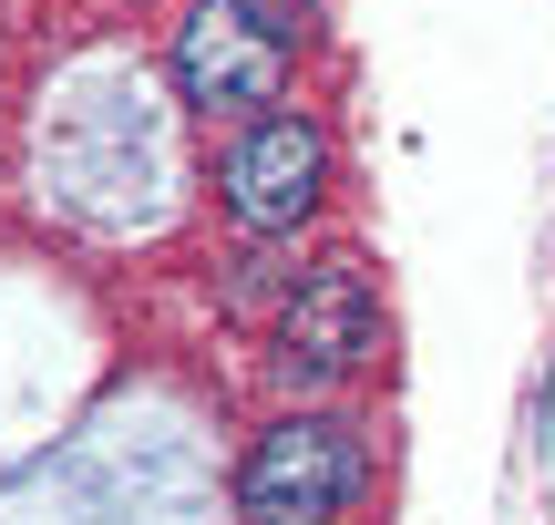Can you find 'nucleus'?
Wrapping results in <instances>:
<instances>
[{
	"label": "nucleus",
	"mask_w": 555,
	"mask_h": 525,
	"mask_svg": "<svg viewBox=\"0 0 555 525\" xmlns=\"http://www.w3.org/2000/svg\"><path fill=\"white\" fill-rule=\"evenodd\" d=\"M350 495H360V433L339 412H288L237 464V515L247 525H339Z\"/></svg>",
	"instance_id": "f257e3e1"
},
{
	"label": "nucleus",
	"mask_w": 555,
	"mask_h": 525,
	"mask_svg": "<svg viewBox=\"0 0 555 525\" xmlns=\"http://www.w3.org/2000/svg\"><path fill=\"white\" fill-rule=\"evenodd\" d=\"M176 93L196 103V114H258V103L288 93V41L268 31L247 0H196V11L176 21Z\"/></svg>",
	"instance_id": "f03ea898"
},
{
	"label": "nucleus",
	"mask_w": 555,
	"mask_h": 525,
	"mask_svg": "<svg viewBox=\"0 0 555 525\" xmlns=\"http://www.w3.org/2000/svg\"><path fill=\"white\" fill-rule=\"evenodd\" d=\"M278 341H288V371L298 382H350L360 361L380 350V299H371V268L350 247L298 268L288 309H278Z\"/></svg>",
	"instance_id": "7ed1b4c3"
},
{
	"label": "nucleus",
	"mask_w": 555,
	"mask_h": 525,
	"mask_svg": "<svg viewBox=\"0 0 555 525\" xmlns=\"http://www.w3.org/2000/svg\"><path fill=\"white\" fill-rule=\"evenodd\" d=\"M319 185H330V135L309 114H258L227 144V217L258 227V238H288L319 206Z\"/></svg>",
	"instance_id": "20e7f679"
}]
</instances>
